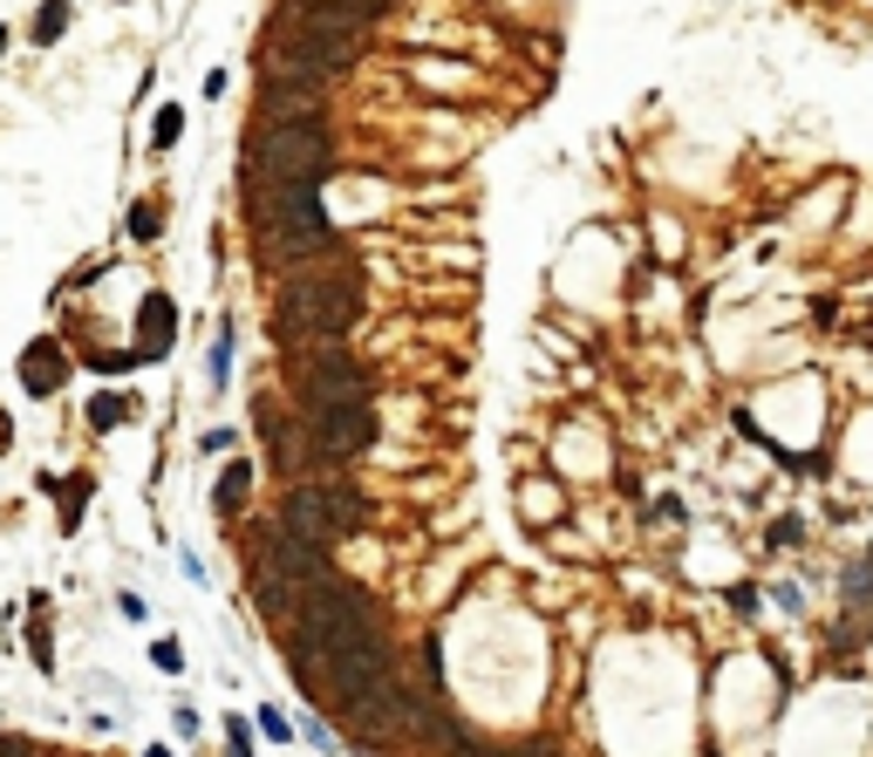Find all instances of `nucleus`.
Wrapping results in <instances>:
<instances>
[{
  "label": "nucleus",
  "instance_id": "f8f14e48",
  "mask_svg": "<svg viewBox=\"0 0 873 757\" xmlns=\"http://www.w3.org/2000/svg\"><path fill=\"white\" fill-rule=\"evenodd\" d=\"M178 137H185V109L165 103V109H157V124H150V150H171Z\"/></svg>",
  "mask_w": 873,
  "mask_h": 757
},
{
  "label": "nucleus",
  "instance_id": "ddd939ff",
  "mask_svg": "<svg viewBox=\"0 0 873 757\" xmlns=\"http://www.w3.org/2000/svg\"><path fill=\"white\" fill-rule=\"evenodd\" d=\"M150 662H157V669H165V675H178V669H185V649H178V642H171V634H165V642H157V649H150Z\"/></svg>",
  "mask_w": 873,
  "mask_h": 757
},
{
  "label": "nucleus",
  "instance_id": "f257e3e1",
  "mask_svg": "<svg viewBox=\"0 0 873 757\" xmlns=\"http://www.w3.org/2000/svg\"><path fill=\"white\" fill-rule=\"evenodd\" d=\"M355 314H362V266L355 260H314L281 273V294H273V348L301 355L322 341H348Z\"/></svg>",
  "mask_w": 873,
  "mask_h": 757
},
{
  "label": "nucleus",
  "instance_id": "dca6fc26",
  "mask_svg": "<svg viewBox=\"0 0 873 757\" xmlns=\"http://www.w3.org/2000/svg\"><path fill=\"white\" fill-rule=\"evenodd\" d=\"M225 737H232V757H253V737H246V724H240V716L225 724Z\"/></svg>",
  "mask_w": 873,
  "mask_h": 757
},
{
  "label": "nucleus",
  "instance_id": "9b49d317",
  "mask_svg": "<svg viewBox=\"0 0 873 757\" xmlns=\"http://www.w3.org/2000/svg\"><path fill=\"white\" fill-rule=\"evenodd\" d=\"M157 232H165V206H157V198H137V206H130V239H144V246H150Z\"/></svg>",
  "mask_w": 873,
  "mask_h": 757
},
{
  "label": "nucleus",
  "instance_id": "4468645a",
  "mask_svg": "<svg viewBox=\"0 0 873 757\" xmlns=\"http://www.w3.org/2000/svg\"><path fill=\"white\" fill-rule=\"evenodd\" d=\"M260 730H266L273 744H287V737H294V730H287V716H281V709H260Z\"/></svg>",
  "mask_w": 873,
  "mask_h": 757
},
{
  "label": "nucleus",
  "instance_id": "7ed1b4c3",
  "mask_svg": "<svg viewBox=\"0 0 873 757\" xmlns=\"http://www.w3.org/2000/svg\"><path fill=\"white\" fill-rule=\"evenodd\" d=\"M287 376H294V403H301V417H314V410H335V403H369V376H362V362L348 355V341H322V348H301V355H287Z\"/></svg>",
  "mask_w": 873,
  "mask_h": 757
},
{
  "label": "nucleus",
  "instance_id": "39448f33",
  "mask_svg": "<svg viewBox=\"0 0 873 757\" xmlns=\"http://www.w3.org/2000/svg\"><path fill=\"white\" fill-rule=\"evenodd\" d=\"M69 382V348L55 341V335H34L28 348H21V389L28 396H55Z\"/></svg>",
  "mask_w": 873,
  "mask_h": 757
},
{
  "label": "nucleus",
  "instance_id": "20e7f679",
  "mask_svg": "<svg viewBox=\"0 0 873 757\" xmlns=\"http://www.w3.org/2000/svg\"><path fill=\"white\" fill-rule=\"evenodd\" d=\"M307 444H314V464H355L369 444H376V403H335V410H314L307 417Z\"/></svg>",
  "mask_w": 873,
  "mask_h": 757
},
{
  "label": "nucleus",
  "instance_id": "9d476101",
  "mask_svg": "<svg viewBox=\"0 0 873 757\" xmlns=\"http://www.w3.org/2000/svg\"><path fill=\"white\" fill-rule=\"evenodd\" d=\"M62 28H69V0H49L42 14H34V28H28V42L34 49H55L62 42Z\"/></svg>",
  "mask_w": 873,
  "mask_h": 757
},
{
  "label": "nucleus",
  "instance_id": "1a4fd4ad",
  "mask_svg": "<svg viewBox=\"0 0 873 757\" xmlns=\"http://www.w3.org/2000/svg\"><path fill=\"white\" fill-rule=\"evenodd\" d=\"M137 403H130V396H116V389H103V396H90V430L103 437V430H116V423H124Z\"/></svg>",
  "mask_w": 873,
  "mask_h": 757
},
{
  "label": "nucleus",
  "instance_id": "0eeeda50",
  "mask_svg": "<svg viewBox=\"0 0 873 757\" xmlns=\"http://www.w3.org/2000/svg\"><path fill=\"white\" fill-rule=\"evenodd\" d=\"M55 505H62V533H75L83 526V512H90V492H96V477L90 471H69V477H55Z\"/></svg>",
  "mask_w": 873,
  "mask_h": 757
},
{
  "label": "nucleus",
  "instance_id": "f3484780",
  "mask_svg": "<svg viewBox=\"0 0 873 757\" xmlns=\"http://www.w3.org/2000/svg\"><path fill=\"white\" fill-rule=\"evenodd\" d=\"M14 444V423H8V410H0V451H8Z\"/></svg>",
  "mask_w": 873,
  "mask_h": 757
},
{
  "label": "nucleus",
  "instance_id": "6e6552de",
  "mask_svg": "<svg viewBox=\"0 0 873 757\" xmlns=\"http://www.w3.org/2000/svg\"><path fill=\"white\" fill-rule=\"evenodd\" d=\"M246 498H253V464H246V458H232V464L219 471V492H212V505H219L225 519H232V512H240Z\"/></svg>",
  "mask_w": 873,
  "mask_h": 757
},
{
  "label": "nucleus",
  "instance_id": "a211bd4d",
  "mask_svg": "<svg viewBox=\"0 0 873 757\" xmlns=\"http://www.w3.org/2000/svg\"><path fill=\"white\" fill-rule=\"evenodd\" d=\"M144 757H171V750H165V744H150V750H144Z\"/></svg>",
  "mask_w": 873,
  "mask_h": 757
},
{
  "label": "nucleus",
  "instance_id": "423d86ee",
  "mask_svg": "<svg viewBox=\"0 0 873 757\" xmlns=\"http://www.w3.org/2000/svg\"><path fill=\"white\" fill-rule=\"evenodd\" d=\"M137 362H157V355L171 348V328H178V307H171V294H144V307H137Z\"/></svg>",
  "mask_w": 873,
  "mask_h": 757
},
{
  "label": "nucleus",
  "instance_id": "f03ea898",
  "mask_svg": "<svg viewBox=\"0 0 873 757\" xmlns=\"http://www.w3.org/2000/svg\"><path fill=\"white\" fill-rule=\"evenodd\" d=\"M335 137L322 116H294V124H253L246 130V165H240V191H266V185H314L322 191L335 178Z\"/></svg>",
  "mask_w": 873,
  "mask_h": 757
},
{
  "label": "nucleus",
  "instance_id": "aec40b11",
  "mask_svg": "<svg viewBox=\"0 0 873 757\" xmlns=\"http://www.w3.org/2000/svg\"><path fill=\"white\" fill-rule=\"evenodd\" d=\"M709 757H717V750H709Z\"/></svg>",
  "mask_w": 873,
  "mask_h": 757
},
{
  "label": "nucleus",
  "instance_id": "2eb2a0df",
  "mask_svg": "<svg viewBox=\"0 0 873 757\" xmlns=\"http://www.w3.org/2000/svg\"><path fill=\"white\" fill-rule=\"evenodd\" d=\"M225 369H232V335L212 341V382H225Z\"/></svg>",
  "mask_w": 873,
  "mask_h": 757
},
{
  "label": "nucleus",
  "instance_id": "6ab92c4d",
  "mask_svg": "<svg viewBox=\"0 0 873 757\" xmlns=\"http://www.w3.org/2000/svg\"><path fill=\"white\" fill-rule=\"evenodd\" d=\"M519 757H553V750H519Z\"/></svg>",
  "mask_w": 873,
  "mask_h": 757
}]
</instances>
